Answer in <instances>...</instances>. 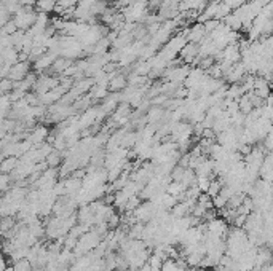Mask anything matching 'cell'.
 <instances>
[{
	"label": "cell",
	"mask_w": 273,
	"mask_h": 271,
	"mask_svg": "<svg viewBox=\"0 0 273 271\" xmlns=\"http://www.w3.org/2000/svg\"><path fill=\"white\" fill-rule=\"evenodd\" d=\"M37 19H39V13H35L31 6H23V8L13 16V21L16 23L19 31H26V29L29 31L37 23Z\"/></svg>",
	"instance_id": "6da1fadb"
},
{
	"label": "cell",
	"mask_w": 273,
	"mask_h": 271,
	"mask_svg": "<svg viewBox=\"0 0 273 271\" xmlns=\"http://www.w3.org/2000/svg\"><path fill=\"white\" fill-rule=\"evenodd\" d=\"M265 155H267V152H265L262 147L251 148V152L248 155H244V163H246V168L254 169V171H261L262 163L265 160Z\"/></svg>",
	"instance_id": "7a4b0ae2"
},
{
	"label": "cell",
	"mask_w": 273,
	"mask_h": 271,
	"mask_svg": "<svg viewBox=\"0 0 273 271\" xmlns=\"http://www.w3.org/2000/svg\"><path fill=\"white\" fill-rule=\"evenodd\" d=\"M61 80L56 77H50V75H42L40 78H37V82L34 85V91L37 92L39 96L47 94L48 91L55 90L56 87H59Z\"/></svg>",
	"instance_id": "3957f363"
},
{
	"label": "cell",
	"mask_w": 273,
	"mask_h": 271,
	"mask_svg": "<svg viewBox=\"0 0 273 271\" xmlns=\"http://www.w3.org/2000/svg\"><path fill=\"white\" fill-rule=\"evenodd\" d=\"M185 35H187V40L192 42V44H201L205 39H206V29H205V24H201V23H197V24H193L192 27H189V29H185L184 31Z\"/></svg>",
	"instance_id": "277c9868"
},
{
	"label": "cell",
	"mask_w": 273,
	"mask_h": 271,
	"mask_svg": "<svg viewBox=\"0 0 273 271\" xmlns=\"http://www.w3.org/2000/svg\"><path fill=\"white\" fill-rule=\"evenodd\" d=\"M27 75H29V62L19 61L10 69L8 77L6 78H10V80H13V82H23Z\"/></svg>",
	"instance_id": "5b68a950"
},
{
	"label": "cell",
	"mask_w": 273,
	"mask_h": 271,
	"mask_svg": "<svg viewBox=\"0 0 273 271\" xmlns=\"http://www.w3.org/2000/svg\"><path fill=\"white\" fill-rule=\"evenodd\" d=\"M56 59H57V56L55 53H45L43 56H40L39 59H35L34 69L37 70V72H45V70H50L53 67Z\"/></svg>",
	"instance_id": "8992f818"
},
{
	"label": "cell",
	"mask_w": 273,
	"mask_h": 271,
	"mask_svg": "<svg viewBox=\"0 0 273 271\" xmlns=\"http://www.w3.org/2000/svg\"><path fill=\"white\" fill-rule=\"evenodd\" d=\"M181 59L184 62H192V61H197L200 58V46L197 44H187L184 48H182V51H181Z\"/></svg>",
	"instance_id": "52a82bcc"
},
{
	"label": "cell",
	"mask_w": 273,
	"mask_h": 271,
	"mask_svg": "<svg viewBox=\"0 0 273 271\" xmlns=\"http://www.w3.org/2000/svg\"><path fill=\"white\" fill-rule=\"evenodd\" d=\"M164 110H163V107H160V105H155V107H152V109H149V112H147V115H146V118H147V121L149 123H158V121H162L163 118H164Z\"/></svg>",
	"instance_id": "ba28073f"
},
{
	"label": "cell",
	"mask_w": 273,
	"mask_h": 271,
	"mask_svg": "<svg viewBox=\"0 0 273 271\" xmlns=\"http://www.w3.org/2000/svg\"><path fill=\"white\" fill-rule=\"evenodd\" d=\"M18 165H19L18 156H8V158H3L0 171H2V174H11L13 171L18 168Z\"/></svg>",
	"instance_id": "9c48e42d"
},
{
	"label": "cell",
	"mask_w": 273,
	"mask_h": 271,
	"mask_svg": "<svg viewBox=\"0 0 273 271\" xmlns=\"http://www.w3.org/2000/svg\"><path fill=\"white\" fill-rule=\"evenodd\" d=\"M70 66H74V62H72V59H67V58H57V59L55 61V64H53V67L50 69V70H53L55 74H64Z\"/></svg>",
	"instance_id": "30bf717a"
},
{
	"label": "cell",
	"mask_w": 273,
	"mask_h": 271,
	"mask_svg": "<svg viewBox=\"0 0 273 271\" xmlns=\"http://www.w3.org/2000/svg\"><path fill=\"white\" fill-rule=\"evenodd\" d=\"M37 11L39 13H45V15H48V13H52L56 10L57 6V2L56 0H37Z\"/></svg>",
	"instance_id": "8fae6325"
},
{
	"label": "cell",
	"mask_w": 273,
	"mask_h": 271,
	"mask_svg": "<svg viewBox=\"0 0 273 271\" xmlns=\"http://www.w3.org/2000/svg\"><path fill=\"white\" fill-rule=\"evenodd\" d=\"M126 85H128V80H126L125 75H115L109 83V90L110 91H121V90L126 88Z\"/></svg>",
	"instance_id": "7c38bea8"
},
{
	"label": "cell",
	"mask_w": 273,
	"mask_h": 271,
	"mask_svg": "<svg viewBox=\"0 0 273 271\" xmlns=\"http://www.w3.org/2000/svg\"><path fill=\"white\" fill-rule=\"evenodd\" d=\"M45 161L48 163L50 168H57V166L61 165V161H62V153L59 150H53L52 153L47 156Z\"/></svg>",
	"instance_id": "4fadbf2b"
},
{
	"label": "cell",
	"mask_w": 273,
	"mask_h": 271,
	"mask_svg": "<svg viewBox=\"0 0 273 271\" xmlns=\"http://www.w3.org/2000/svg\"><path fill=\"white\" fill-rule=\"evenodd\" d=\"M13 268H14V271H34V267H32V263L29 262V259H23V260L14 262Z\"/></svg>",
	"instance_id": "5bb4252c"
},
{
	"label": "cell",
	"mask_w": 273,
	"mask_h": 271,
	"mask_svg": "<svg viewBox=\"0 0 273 271\" xmlns=\"http://www.w3.org/2000/svg\"><path fill=\"white\" fill-rule=\"evenodd\" d=\"M147 263L150 267H152V271H162V267H163L164 260L162 259V257H158L157 254H154V255H150V259H149Z\"/></svg>",
	"instance_id": "9a60e30c"
},
{
	"label": "cell",
	"mask_w": 273,
	"mask_h": 271,
	"mask_svg": "<svg viewBox=\"0 0 273 271\" xmlns=\"http://www.w3.org/2000/svg\"><path fill=\"white\" fill-rule=\"evenodd\" d=\"M141 204H142V198H141L139 195H134V196H131V198L128 199V203H126V211L133 212L134 209H138ZM126 211H125V212H126Z\"/></svg>",
	"instance_id": "2e32d148"
},
{
	"label": "cell",
	"mask_w": 273,
	"mask_h": 271,
	"mask_svg": "<svg viewBox=\"0 0 273 271\" xmlns=\"http://www.w3.org/2000/svg\"><path fill=\"white\" fill-rule=\"evenodd\" d=\"M185 169H187V168H182L181 165L174 166V169L171 171V181H174V182H181V181H182V177H184V174H185Z\"/></svg>",
	"instance_id": "e0dca14e"
},
{
	"label": "cell",
	"mask_w": 273,
	"mask_h": 271,
	"mask_svg": "<svg viewBox=\"0 0 273 271\" xmlns=\"http://www.w3.org/2000/svg\"><path fill=\"white\" fill-rule=\"evenodd\" d=\"M211 181L213 179H210V177H197V185H198V188L201 190V193H208Z\"/></svg>",
	"instance_id": "ac0fdd59"
},
{
	"label": "cell",
	"mask_w": 273,
	"mask_h": 271,
	"mask_svg": "<svg viewBox=\"0 0 273 271\" xmlns=\"http://www.w3.org/2000/svg\"><path fill=\"white\" fill-rule=\"evenodd\" d=\"M10 182L13 183V179L10 174H2L0 176V188H2V193H6L10 188Z\"/></svg>",
	"instance_id": "d6986e66"
},
{
	"label": "cell",
	"mask_w": 273,
	"mask_h": 271,
	"mask_svg": "<svg viewBox=\"0 0 273 271\" xmlns=\"http://www.w3.org/2000/svg\"><path fill=\"white\" fill-rule=\"evenodd\" d=\"M14 226H16V224H14V219L13 217H2V233L3 234L11 231Z\"/></svg>",
	"instance_id": "ffe728a7"
},
{
	"label": "cell",
	"mask_w": 273,
	"mask_h": 271,
	"mask_svg": "<svg viewBox=\"0 0 273 271\" xmlns=\"http://www.w3.org/2000/svg\"><path fill=\"white\" fill-rule=\"evenodd\" d=\"M107 224H109V228L110 230H117V228L121 225V216H118L117 212L112 214V217L107 220Z\"/></svg>",
	"instance_id": "44dd1931"
},
{
	"label": "cell",
	"mask_w": 273,
	"mask_h": 271,
	"mask_svg": "<svg viewBox=\"0 0 273 271\" xmlns=\"http://www.w3.org/2000/svg\"><path fill=\"white\" fill-rule=\"evenodd\" d=\"M13 90H14V82L10 80V78H3L2 80V92L3 94H10Z\"/></svg>",
	"instance_id": "7402d4cb"
},
{
	"label": "cell",
	"mask_w": 273,
	"mask_h": 271,
	"mask_svg": "<svg viewBox=\"0 0 273 271\" xmlns=\"http://www.w3.org/2000/svg\"><path fill=\"white\" fill-rule=\"evenodd\" d=\"M176 268H177L176 260L168 259V260H164L163 267H162V271H176Z\"/></svg>",
	"instance_id": "603a6c76"
},
{
	"label": "cell",
	"mask_w": 273,
	"mask_h": 271,
	"mask_svg": "<svg viewBox=\"0 0 273 271\" xmlns=\"http://www.w3.org/2000/svg\"><path fill=\"white\" fill-rule=\"evenodd\" d=\"M272 92H273V85H272Z\"/></svg>",
	"instance_id": "cb8c5ba5"
}]
</instances>
